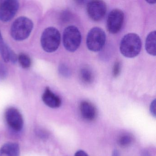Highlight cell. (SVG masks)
I'll return each mask as SVG.
<instances>
[{"label": "cell", "instance_id": "cell-1", "mask_svg": "<svg viewBox=\"0 0 156 156\" xmlns=\"http://www.w3.org/2000/svg\"><path fill=\"white\" fill-rule=\"evenodd\" d=\"M141 40L135 33H129L123 37L120 42V52L125 57L134 58L137 56L141 51Z\"/></svg>", "mask_w": 156, "mask_h": 156}, {"label": "cell", "instance_id": "cell-2", "mask_svg": "<svg viewBox=\"0 0 156 156\" xmlns=\"http://www.w3.org/2000/svg\"><path fill=\"white\" fill-rule=\"evenodd\" d=\"M33 27V22L30 19L26 17H19L12 24L11 35L15 41H24L30 35Z\"/></svg>", "mask_w": 156, "mask_h": 156}, {"label": "cell", "instance_id": "cell-3", "mask_svg": "<svg viewBox=\"0 0 156 156\" xmlns=\"http://www.w3.org/2000/svg\"><path fill=\"white\" fill-rule=\"evenodd\" d=\"M61 38L60 32L57 29L52 27L46 28L41 36L42 48L47 53L55 51L59 48Z\"/></svg>", "mask_w": 156, "mask_h": 156}, {"label": "cell", "instance_id": "cell-4", "mask_svg": "<svg viewBox=\"0 0 156 156\" xmlns=\"http://www.w3.org/2000/svg\"><path fill=\"white\" fill-rule=\"evenodd\" d=\"M81 41L82 35L77 27L71 25L65 29L63 34V42L67 51H75L80 46Z\"/></svg>", "mask_w": 156, "mask_h": 156}, {"label": "cell", "instance_id": "cell-5", "mask_svg": "<svg viewBox=\"0 0 156 156\" xmlns=\"http://www.w3.org/2000/svg\"><path fill=\"white\" fill-rule=\"evenodd\" d=\"M106 34L101 28H92L87 34L86 44L87 48L93 52H98L102 50L106 42Z\"/></svg>", "mask_w": 156, "mask_h": 156}, {"label": "cell", "instance_id": "cell-6", "mask_svg": "<svg viewBox=\"0 0 156 156\" xmlns=\"http://www.w3.org/2000/svg\"><path fill=\"white\" fill-rule=\"evenodd\" d=\"M20 3L16 0H6L0 4V20L8 22L14 18L18 12Z\"/></svg>", "mask_w": 156, "mask_h": 156}, {"label": "cell", "instance_id": "cell-7", "mask_svg": "<svg viewBox=\"0 0 156 156\" xmlns=\"http://www.w3.org/2000/svg\"><path fill=\"white\" fill-rule=\"evenodd\" d=\"M124 20V13L119 9H115L109 12L107 20L108 30L112 34L118 33L122 28Z\"/></svg>", "mask_w": 156, "mask_h": 156}, {"label": "cell", "instance_id": "cell-8", "mask_svg": "<svg viewBox=\"0 0 156 156\" xmlns=\"http://www.w3.org/2000/svg\"><path fill=\"white\" fill-rule=\"evenodd\" d=\"M5 117L8 126L11 129L16 132L22 130L23 126V118L18 109L9 108L5 111Z\"/></svg>", "mask_w": 156, "mask_h": 156}, {"label": "cell", "instance_id": "cell-9", "mask_svg": "<svg viewBox=\"0 0 156 156\" xmlns=\"http://www.w3.org/2000/svg\"><path fill=\"white\" fill-rule=\"evenodd\" d=\"M87 11L91 20L98 21L102 20L106 13V4L102 1L89 2L87 6Z\"/></svg>", "mask_w": 156, "mask_h": 156}, {"label": "cell", "instance_id": "cell-10", "mask_svg": "<svg viewBox=\"0 0 156 156\" xmlns=\"http://www.w3.org/2000/svg\"><path fill=\"white\" fill-rule=\"evenodd\" d=\"M44 103L51 108H58L62 105V100L49 87H46L42 97Z\"/></svg>", "mask_w": 156, "mask_h": 156}, {"label": "cell", "instance_id": "cell-11", "mask_svg": "<svg viewBox=\"0 0 156 156\" xmlns=\"http://www.w3.org/2000/svg\"><path fill=\"white\" fill-rule=\"evenodd\" d=\"M80 111L83 118L87 121H93L96 118V108L92 103L88 101H83L81 102Z\"/></svg>", "mask_w": 156, "mask_h": 156}, {"label": "cell", "instance_id": "cell-12", "mask_svg": "<svg viewBox=\"0 0 156 156\" xmlns=\"http://www.w3.org/2000/svg\"><path fill=\"white\" fill-rule=\"evenodd\" d=\"M19 144L15 142H8L0 148V156H20Z\"/></svg>", "mask_w": 156, "mask_h": 156}, {"label": "cell", "instance_id": "cell-13", "mask_svg": "<svg viewBox=\"0 0 156 156\" xmlns=\"http://www.w3.org/2000/svg\"><path fill=\"white\" fill-rule=\"evenodd\" d=\"M156 31L151 32L147 36L146 41V50L147 52L151 55L155 56L156 51Z\"/></svg>", "mask_w": 156, "mask_h": 156}, {"label": "cell", "instance_id": "cell-14", "mask_svg": "<svg viewBox=\"0 0 156 156\" xmlns=\"http://www.w3.org/2000/svg\"><path fill=\"white\" fill-rule=\"evenodd\" d=\"M11 49L5 43L0 31V54L5 62H9L10 54Z\"/></svg>", "mask_w": 156, "mask_h": 156}, {"label": "cell", "instance_id": "cell-15", "mask_svg": "<svg viewBox=\"0 0 156 156\" xmlns=\"http://www.w3.org/2000/svg\"><path fill=\"white\" fill-rule=\"evenodd\" d=\"M80 74L82 81L86 83H91L94 81L93 72L87 66H84L81 69Z\"/></svg>", "mask_w": 156, "mask_h": 156}, {"label": "cell", "instance_id": "cell-16", "mask_svg": "<svg viewBox=\"0 0 156 156\" xmlns=\"http://www.w3.org/2000/svg\"><path fill=\"white\" fill-rule=\"evenodd\" d=\"M133 136L129 134H124L121 135L118 140V144L122 147H126L130 146L133 142Z\"/></svg>", "mask_w": 156, "mask_h": 156}, {"label": "cell", "instance_id": "cell-17", "mask_svg": "<svg viewBox=\"0 0 156 156\" xmlns=\"http://www.w3.org/2000/svg\"><path fill=\"white\" fill-rule=\"evenodd\" d=\"M18 61L23 68L27 69L31 65V60L30 57L24 53H21L18 56Z\"/></svg>", "mask_w": 156, "mask_h": 156}, {"label": "cell", "instance_id": "cell-18", "mask_svg": "<svg viewBox=\"0 0 156 156\" xmlns=\"http://www.w3.org/2000/svg\"><path fill=\"white\" fill-rule=\"evenodd\" d=\"M8 75V68L3 63L0 62V81L6 79Z\"/></svg>", "mask_w": 156, "mask_h": 156}, {"label": "cell", "instance_id": "cell-19", "mask_svg": "<svg viewBox=\"0 0 156 156\" xmlns=\"http://www.w3.org/2000/svg\"><path fill=\"white\" fill-rule=\"evenodd\" d=\"M121 63L119 61H116L113 66V75L115 77H117L120 74L121 72Z\"/></svg>", "mask_w": 156, "mask_h": 156}, {"label": "cell", "instance_id": "cell-20", "mask_svg": "<svg viewBox=\"0 0 156 156\" xmlns=\"http://www.w3.org/2000/svg\"><path fill=\"white\" fill-rule=\"evenodd\" d=\"M59 73L63 76H69L70 71L67 66L64 64H61L59 67Z\"/></svg>", "mask_w": 156, "mask_h": 156}, {"label": "cell", "instance_id": "cell-21", "mask_svg": "<svg viewBox=\"0 0 156 156\" xmlns=\"http://www.w3.org/2000/svg\"><path fill=\"white\" fill-rule=\"evenodd\" d=\"M151 114L154 117H156V99L152 101L150 107Z\"/></svg>", "mask_w": 156, "mask_h": 156}, {"label": "cell", "instance_id": "cell-22", "mask_svg": "<svg viewBox=\"0 0 156 156\" xmlns=\"http://www.w3.org/2000/svg\"><path fill=\"white\" fill-rule=\"evenodd\" d=\"M18 60V56L13 51L11 50L10 54L9 62H11L12 63L15 64L17 62Z\"/></svg>", "mask_w": 156, "mask_h": 156}, {"label": "cell", "instance_id": "cell-23", "mask_svg": "<svg viewBox=\"0 0 156 156\" xmlns=\"http://www.w3.org/2000/svg\"><path fill=\"white\" fill-rule=\"evenodd\" d=\"M36 133L41 138L45 139L48 137V134L46 131H44L42 129H38Z\"/></svg>", "mask_w": 156, "mask_h": 156}, {"label": "cell", "instance_id": "cell-24", "mask_svg": "<svg viewBox=\"0 0 156 156\" xmlns=\"http://www.w3.org/2000/svg\"><path fill=\"white\" fill-rule=\"evenodd\" d=\"M74 156H89V155L85 151L80 150L76 152Z\"/></svg>", "mask_w": 156, "mask_h": 156}, {"label": "cell", "instance_id": "cell-25", "mask_svg": "<svg viewBox=\"0 0 156 156\" xmlns=\"http://www.w3.org/2000/svg\"><path fill=\"white\" fill-rule=\"evenodd\" d=\"M112 156H120L118 151L117 150H115L113 151Z\"/></svg>", "mask_w": 156, "mask_h": 156}, {"label": "cell", "instance_id": "cell-26", "mask_svg": "<svg viewBox=\"0 0 156 156\" xmlns=\"http://www.w3.org/2000/svg\"><path fill=\"white\" fill-rule=\"evenodd\" d=\"M141 156H151L149 152L145 150L142 152Z\"/></svg>", "mask_w": 156, "mask_h": 156}, {"label": "cell", "instance_id": "cell-27", "mask_svg": "<svg viewBox=\"0 0 156 156\" xmlns=\"http://www.w3.org/2000/svg\"><path fill=\"white\" fill-rule=\"evenodd\" d=\"M147 2L148 3H150V4H154L155 3V1H152V0H151V1H147Z\"/></svg>", "mask_w": 156, "mask_h": 156}]
</instances>
